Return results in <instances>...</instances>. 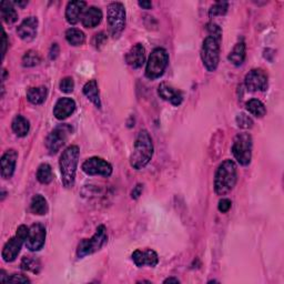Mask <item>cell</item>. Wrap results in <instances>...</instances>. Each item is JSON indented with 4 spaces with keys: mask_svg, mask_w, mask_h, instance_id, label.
Wrapping results in <instances>:
<instances>
[{
    "mask_svg": "<svg viewBox=\"0 0 284 284\" xmlns=\"http://www.w3.org/2000/svg\"><path fill=\"white\" fill-rule=\"evenodd\" d=\"M153 155V143L149 132L141 130L136 139L135 148L130 155V166L140 170L146 167Z\"/></svg>",
    "mask_w": 284,
    "mask_h": 284,
    "instance_id": "1",
    "label": "cell"
},
{
    "mask_svg": "<svg viewBox=\"0 0 284 284\" xmlns=\"http://www.w3.org/2000/svg\"><path fill=\"white\" fill-rule=\"evenodd\" d=\"M237 165L233 160L227 159L217 168L214 177V191L217 196H226L237 184Z\"/></svg>",
    "mask_w": 284,
    "mask_h": 284,
    "instance_id": "2",
    "label": "cell"
},
{
    "mask_svg": "<svg viewBox=\"0 0 284 284\" xmlns=\"http://www.w3.org/2000/svg\"><path fill=\"white\" fill-rule=\"evenodd\" d=\"M80 150L78 146H70L66 149L59 160L60 172H61L62 184L70 189L75 184L76 172L79 163Z\"/></svg>",
    "mask_w": 284,
    "mask_h": 284,
    "instance_id": "3",
    "label": "cell"
},
{
    "mask_svg": "<svg viewBox=\"0 0 284 284\" xmlns=\"http://www.w3.org/2000/svg\"><path fill=\"white\" fill-rule=\"evenodd\" d=\"M108 242V235L105 226H99L97 228L96 233L90 239L81 240L77 247V257L82 259L92 253L99 251L102 246Z\"/></svg>",
    "mask_w": 284,
    "mask_h": 284,
    "instance_id": "4",
    "label": "cell"
},
{
    "mask_svg": "<svg viewBox=\"0 0 284 284\" xmlns=\"http://www.w3.org/2000/svg\"><path fill=\"white\" fill-rule=\"evenodd\" d=\"M169 64V54L166 49L163 48H155L151 52L149 60L147 62L146 76L151 80L158 79L163 74L168 67Z\"/></svg>",
    "mask_w": 284,
    "mask_h": 284,
    "instance_id": "5",
    "label": "cell"
},
{
    "mask_svg": "<svg viewBox=\"0 0 284 284\" xmlns=\"http://www.w3.org/2000/svg\"><path fill=\"white\" fill-rule=\"evenodd\" d=\"M29 234V228L25 225L18 227L16 235L11 238L7 243L5 244L2 257L5 262H13L20 253L22 244L26 242Z\"/></svg>",
    "mask_w": 284,
    "mask_h": 284,
    "instance_id": "6",
    "label": "cell"
},
{
    "mask_svg": "<svg viewBox=\"0 0 284 284\" xmlns=\"http://www.w3.org/2000/svg\"><path fill=\"white\" fill-rule=\"evenodd\" d=\"M220 42L221 41L210 37V36L203 40L201 48V59L204 67L210 72L215 71L217 65H219Z\"/></svg>",
    "mask_w": 284,
    "mask_h": 284,
    "instance_id": "7",
    "label": "cell"
},
{
    "mask_svg": "<svg viewBox=\"0 0 284 284\" xmlns=\"http://www.w3.org/2000/svg\"><path fill=\"white\" fill-rule=\"evenodd\" d=\"M232 153L241 166L250 165L252 159V137L245 132L235 136Z\"/></svg>",
    "mask_w": 284,
    "mask_h": 284,
    "instance_id": "8",
    "label": "cell"
},
{
    "mask_svg": "<svg viewBox=\"0 0 284 284\" xmlns=\"http://www.w3.org/2000/svg\"><path fill=\"white\" fill-rule=\"evenodd\" d=\"M107 21L114 38L122 34L125 27V9L121 3H111L108 7Z\"/></svg>",
    "mask_w": 284,
    "mask_h": 284,
    "instance_id": "9",
    "label": "cell"
},
{
    "mask_svg": "<svg viewBox=\"0 0 284 284\" xmlns=\"http://www.w3.org/2000/svg\"><path fill=\"white\" fill-rule=\"evenodd\" d=\"M72 129L69 124H59L56 127L46 139V147L50 153H57L67 142Z\"/></svg>",
    "mask_w": 284,
    "mask_h": 284,
    "instance_id": "10",
    "label": "cell"
},
{
    "mask_svg": "<svg viewBox=\"0 0 284 284\" xmlns=\"http://www.w3.org/2000/svg\"><path fill=\"white\" fill-rule=\"evenodd\" d=\"M82 171L88 176L110 177L112 174V166L99 156H91L82 163Z\"/></svg>",
    "mask_w": 284,
    "mask_h": 284,
    "instance_id": "11",
    "label": "cell"
},
{
    "mask_svg": "<svg viewBox=\"0 0 284 284\" xmlns=\"http://www.w3.org/2000/svg\"><path fill=\"white\" fill-rule=\"evenodd\" d=\"M244 83L249 91H265L268 89V76L262 69H252L245 76Z\"/></svg>",
    "mask_w": 284,
    "mask_h": 284,
    "instance_id": "12",
    "label": "cell"
},
{
    "mask_svg": "<svg viewBox=\"0 0 284 284\" xmlns=\"http://www.w3.org/2000/svg\"><path fill=\"white\" fill-rule=\"evenodd\" d=\"M46 241V228L41 223H35L29 228V234L26 241L27 249L36 252L42 249Z\"/></svg>",
    "mask_w": 284,
    "mask_h": 284,
    "instance_id": "13",
    "label": "cell"
},
{
    "mask_svg": "<svg viewBox=\"0 0 284 284\" xmlns=\"http://www.w3.org/2000/svg\"><path fill=\"white\" fill-rule=\"evenodd\" d=\"M38 19L37 17H28L23 20L19 27L17 28V34L23 41L29 42L37 37L38 31Z\"/></svg>",
    "mask_w": 284,
    "mask_h": 284,
    "instance_id": "14",
    "label": "cell"
},
{
    "mask_svg": "<svg viewBox=\"0 0 284 284\" xmlns=\"http://www.w3.org/2000/svg\"><path fill=\"white\" fill-rule=\"evenodd\" d=\"M132 261L139 268H142L144 265H149L151 268H154L159 263V257L156 252L147 249V250H136L132 253Z\"/></svg>",
    "mask_w": 284,
    "mask_h": 284,
    "instance_id": "15",
    "label": "cell"
},
{
    "mask_svg": "<svg viewBox=\"0 0 284 284\" xmlns=\"http://www.w3.org/2000/svg\"><path fill=\"white\" fill-rule=\"evenodd\" d=\"M17 159L18 152L15 149H9L3 154L0 166H2V177L4 179H10L14 176Z\"/></svg>",
    "mask_w": 284,
    "mask_h": 284,
    "instance_id": "16",
    "label": "cell"
},
{
    "mask_svg": "<svg viewBox=\"0 0 284 284\" xmlns=\"http://www.w3.org/2000/svg\"><path fill=\"white\" fill-rule=\"evenodd\" d=\"M76 110V102L74 99L65 97L60 98L53 108V116L58 120H65L70 117Z\"/></svg>",
    "mask_w": 284,
    "mask_h": 284,
    "instance_id": "17",
    "label": "cell"
},
{
    "mask_svg": "<svg viewBox=\"0 0 284 284\" xmlns=\"http://www.w3.org/2000/svg\"><path fill=\"white\" fill-rule=\"evenodd\" d=\"M87 3L80 2V0H75V2H70L66 8V19L70 23V25H77L78 22L81 20V17L86 10Z\"/></svg>",
    "mask_w": 284,
    "mask_h": 284,
    "instance_id": "18",
    "label": "cell"
},
{
    "mask_svg": "<svg viewBox=\"0 0 284 284\" xmlns=\"http://www.w3.org/2000/svg\"><path fill=\"white\" fill-rule=\"evenodd\" d=\"M125 61L134 69L142 67V65L146 61V49H144V47L141 44L135 45L127 53Z\"/></svg>",
    "mask_w": 284,
    "mask_h": 284,
    "instance_id": "19",
    "label": "cell"
},
{
    "mask_svg": "<svg viewBox=\"0 0 284 284\" xmlns=\"http://www.w3.org/2000/svg\"><path fill=\"white\" fill-rule=\"evenodd\" d=\"M158 94L161 97L163 100L169 101L173 106H180L181 102L183 100V97L181 91L178 89L173 88L170 84L166 82H162L158 87Z\"/></svg>",
    "mask_w": 284,
    "mask_h": 284,
    "instance_id": "20",
    "label": "cell"
},
{
    "mask_svg": "<svg viewBox=\"0 0 284 284\" xmlns=\"http://www.w3.org/2000/svg\"><path fill=\"white\" fill-rule=\"evenodd\" d=\"M102 20V11L98 7H89L84 10L81 17V23L86 28H94L99 25Z\"/></svg>",
    "mask_w": 284,
    "mask_h": 284,
    "instance_id": "21",
    "label": "cell"
},
{
    "mask_svg": "<svg viewBox=\"0 0 284 284\" xmlns=\"http://www.w3.org/2000/svg\"><path fill=\"white\" fill-rule=\"evenodd\" d=\"M83 94L92 102V104L97 108H101V100H100V93H99V88L98 83L96 80H90L83 86Z\"/></svg>",
    "mask_w": 284,
    "mask_h": 284,
    "instance_id": "22",
    "label": "cell"
},
{
    "mask_svg": "<svg viewBox=\"0 0 284 284\" xmlns=\"http://www.w3.org/2000/svg\"><path fill=\"white\" fill-rule=\"evenodd\" d=\"M245 56H246V47L244 42L241 41L234 46L233 50L229 53L228 59L229 61L233 64L234 66H241L244 62Z\"/></svg>",
    "mask_w": 284,
    "mask_h": 284,
    "instance_id": "23",
    "label": "cell"
},
{
    "mask_svg": "<svg viewBox=\"0 0 284 284\" xmlns=\"http://www.w3.org/2000/svg\"><path fill=\"white\" fill-rule=\"evenodd\" d=\"M48 96V89L44 86L34 87L28 89L27 99L33 105H41L44 104Z\"/></svg>",
    "mask_w": 284,
    "mask_h": 284,
    "instance_id": "24",
    "label": "cell"
},
{
    "mask_svg": "<svg viewBox=\"0 0 284 284\" xmlns=\"http://www.w3.org/2000/svg\"><path fill=\"white\" fill-rule=\"evenodd\" d=\"M0 13L6 23L11 25L18 20V14L16 9L14 8V3L9 2H2L0 4Z\"/></svg>",
    "mask_w": 284,
    "mask_h": 284,
    "instance_id": "25",
    "label": "cell"
},
{
    "mask_svg": "<svg viewBox=\"0 0 284 284\" xmlns=\"http://www.w3.org/2000/svg\"><path fill=\"white\" fill-rule=\"evenodd\" d=\"M11 128H13L15 134L18 137H26L30 130V123L28 120L22 116H16L11 122Z\"/></svg>",
    "mask_w": 284,
    "mask_h": 284,
    "instance_id": "26",
    "label": "cell"
},
{
    "mask_svg": "<svg viewBox=\"0 0 284 284\" xmlns=\"http://www.w3.org/2000/svg\"><path fill=\"white\" fill-rule=\"evenodd\" d=\"M30 210L34 214L37 215H45L48 213V203L46 199L41 195H36L31 203H30Z\"/></svg>",
    "mask_w": 284,
    "mask_h": 284,
    "instance_id": "27",
    "label": "cell"
},
{
    "mask_svg": "<svg viewBox=\"0 0 284 284\" xmlns=\"http://www.w3.org/2000/svg\"><path fill=\"white\" fill-rule=\"evenodd\" d=\"M66 39H67L69 44L74 47L82 46L84 42H86V35H84L80 29L70 28L66 31Z\"/></svg>",
    "mask_w": 284,
    "mask_h": 284,
    "instance_id": "28",
    "label": "cell"
},
{
    "mask_svg": "<svg viewBox=\"0 0 284 284\" xmlns=\"http://www.w3.org/2000/svg\"><path fill=\"white\" fill-rule=\"evenodd\" d=\"M246 110L249 111L252 116H255L257 118H262L267 113V109L263 105V102H261L258 99H251L246 102Z\"/></svg>",
    "mask_w": 284,
    "mask_h": 284,
    "instance_id": "29",
    "label": "cell"
},
{
    "mask_svg": "<svg viewBox=\"0 0 284 284\" xmlns=\"http://www.w3.org/2000/svg\"><path fill=\"white\" fill-rule=\"evenodd\" d=\"M37 179L42 184H49L53 180V173L51 167L48 163H42L37 170Z\"/></svg>",
    "mask_w": 284,
    "mask_h": 284,
    "instance_id": "30",
    "label": "cell"
},
{
    "mask_svg": "<svg viewBox=\"0 0 284 284\" xmlns=\"http://www.w3.org/2000/svg\"><path fill=\"white\" fill-rule=\"evenodd\" d=\"M21 269L25 271L34 272V273H39L40 271L39 260L34 257H25L21 261Z\"/></svg>",
    "mask_w": 284,
    "mask_h": 284,
    "instance_id": "31",
    "label": "cell"
},
{
    "mask_svg": "<svg viewBox=\"0 0 284 284\" xmlns=\"http://www.w3.org/2000/svg\"><path fill=\"white\" fill-rule=\"evenodd\" d=\"M40 61H41L40 54L35 50L27 51L22 57L23 67H35V66L39 65Z\"/></svg>",
    "mask_w": 284,
    "mask_h": 284,
    "instance_id": "32",
    "label": "cell"
},
{
    "mask_svg": "<svg viewBox=\"0 0 284 284\" xmlns=\"http://www.w3.org/2000/svg\"><path fill=\"white\" fill-rule=\"evenodd\" d=\"M228 8H229V4L228 3H225V2H217L215 3L212 7L210 8L209 10V16L211 18H213V17H216V16H223V15H226L227 14V11H228Z\"/></svg>",
    "mask_w": 284,
    "mask_h": 284,
    "instance_id": "33",
    "label": "cell"
},
{
    "mask_svg": "<svg viewBox=\"0 0 284 284\" xmlns=\"http://www.w3.org/2000/svg\"><path fill=\"white\" fill-rule=\"evenodd\" d=\"M235 121H237V124L239 128L241 129H251L253 127V120L250 116H247V114L241 112L239 113L237 118H235Z\"/></svg>",
    "mask_w": 284,
    "mask_h": 284,
    "instance_id": "34",
    "label": "cell"
},
{
    "mask_svg": "<svg viewBox=\"0 0 284 284\" xmlns=\"http://www.w3.org/2000/svg\"><path fill=\"white\" fill-rule=\"evenodd\" d=\"M59 88L65 93H71L75 89V81L71 77H65L59 84Z\"/></svg>",
    "mask_w": 284,
    "mask_h": 284,
    "instance_id": "35",
    "label": "cell"
},
{
    "mask_svg": "<svg viewBox=\"0 0 284 284\" xmlns=\"http://www.w3.org/2000/svg\"><path fill=\"white\" fill-rule=\"evenodd\" d=\"M207 30H208V34L210 37H212L216 40L221 41L222 39V30L221 28L216 25V23L213 22H209L207 25Z\"/></svg>",
    "mask_w": 284,
    "mask_h": 284,
    "instance_id": "36",
    "label": "cell"
},
{
    "mask_svg": "<svg viewBox=\"0 0 284 284\" xmlns=\"http://www.w3.org/2000/svg\"><path fill=\"white\" fill-rule=\"evenodd\" d=\"M107 41V35L104 33V31H101L99 34H96L94 35V37H93V40H92V44L96 48H100L101 46H104L105 42Z\"/></svg>",
    "mask_w": 284,
    "mask_h": 284,
    "instance_id": "37",
    "label": "cell"
},
{
    "mask_svg": "<svg viewBox=\"0 0 284 284\" xmlns=\"http://www.w3.org/2000/svg\"><path fill=\"white\" fill-rule=\"evenodd\" d=\"M231 205H232L231 200H229V199H221L219 205H217V209H219L220 212L227 213L228 211L231 209Z\"/></svg>",
    "mask_w": 284,
    "mask_h": 284,
    "instance_id": "38",
    "label": "cell"
},
{
    "mask_svg": "<svg viewBox=\"0 0 284 284\" xmlns=\"http://www.w3.org/2000/svg\"><path fill=\"white\" fill-rule=\"evenodd\" d=\"M6 282H13V283H30V280L28 277L23 276L21 274H13L11 276H8Z\"/></svg>",
    "mask_w": 284,
    "mask_h": 284,
    "instance_id": "39",
    "label": "cell"
},
{
    "mask_svg": "<svg viewBox=\"0 0 284 284\" xmlns=\"http://www.w3.org/2000/svg\"><path fill=\"white\" fill-rule=\"evenodd\" d=\"M142 190H143V184L138 183L134 188V190H132V192H131V198L135 199V200H136V199H138L139 197L142 195Z\"/></svg>",
    "mask_w": 284,
    "mask_h": 284,
    "instance_id": "40",
    "label": "cell"
},
{
    "mask_svg": "<svg viewBox=\"0 0 284 284\" xmlns=\"http://www.w3.org/2000/svg\"><path fill=\"white\" fill-rule=\"evenodd\" d=\"M58 53H59V47L57 44H52L51 46V49H50V52H49V57L50 59H56L58 57Z\"/></svg>",
    "mask_w": 284,
    "mask_h": 284,
    "instance_id": "41",
    "label": "cell"
},
{
    "mask_svg": "<svg viewBox=\"0 0 284 284\" xmlns=\"http://www.w3.org/2000/svg\"><path fill=\"white\" fill-rule=\"evenodd\" d=\"M7 46H8V42H7V35L4 31L3 34V58L5 57L6 52H7Z\"/></svg>",
    "mask_w": 284,
    "mask_h": 284,
    "instance_id": "42",
    "label": "cell"
},
{
    "mask_svg": "<svg viewBox=\"0 0 284 284\" xmlns=\"http://www.w3.org/2000/svg\"><path fill=\"white\" fill-rule=\"evenodd\" d=\"M138 5L140 6L142 9H151V8H152V3L147 2V0H144V2H139Z\"/></svg>",
    "mask_w": 284,
    "mask_h": 284,
    "instance_id": "43",
    "label": "cell"
},
{
    "mask_svg": "<svg viewBox=\"0 0 284 284\" xmlns=\"http://www.w3.org/2000/svg\"><path fill=\"white\" fill-rule=\"evenodd\" d=\"M163 283H180V281L177 279V277H168Z\"/></svg>",
    "mask_w": 284,
    "mask_h": 284,
    "instance_id": "44",
    "label": "cell"
}]
</instances>
